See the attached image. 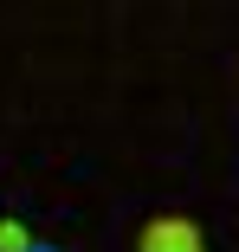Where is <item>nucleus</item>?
<instances>
[{
	"instance_id": "1",
	"label": "nucleus",
	"mask_w": 239,
	"mask_h": 252,
	"mask_svg": "<svg viewBox=\"0 0 239 252\" xmlns=\"http://www.w3.org/2000/svg\"><path fill=\"white\" fill-rule=\"evenodd\" d=\"M136 252H207V233L187 214H155V220H142Z\"/></svg>"
},
{
	"instance_id": "2",
	"label": "nucleus",
	"mask_w": 239,
	"mask_h": 252,
	"mask_svg": "<svg viewBox=\"0 0 239 252\" xmlns=\"http://www.w3.org/2000/svg\"><path fill=\"white\" fill-rule=\"evenodd\" d=\"M0 239H7L0 252H65V246H45V239H32V233H20L13 220H0Z\"/></svg>"
}]
</instances>
